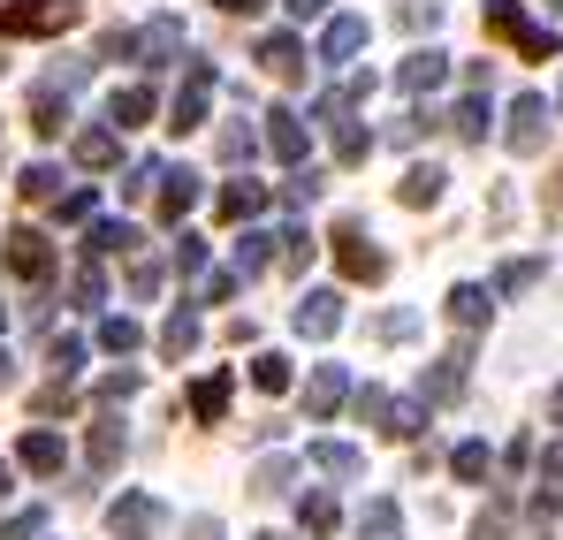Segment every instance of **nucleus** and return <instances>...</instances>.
<instances>
[{"instance_id": "nucleus-6", "label": "nucleus", "mask_w": 563, "mask_h": 540, "mask_svg": "<svg viewBox=\"0 0 563 540\" xmlns=\"http://www.w3.org/2000/svg\"><path fill=\"white\" fill-rule=\"evenodd\" d=\"M130 54H145V69H168L184 54V15H153L145 31H130Z\"/></svg>"}, {"instance_id": "nucleus-30", "label": "nucleus", "mask_w": 563, "mask_h": 540, "mask_svg": "<svg viewBox=\"0 0 563 540\" xmlns=\"http://www.w3.org/2000/svg\"><path fill=\"white\" fill-rule=\"evenodd\" d=\"M252 388H260V396H282V388H289V359H282V351H260V359H252Z\"/></svg>"}, {"instance_id": "nucleus-36", "label": "nucleus", "mask_w": 563, "mask_h": 540, "mask_svg": "<svg viewBox=\"0 0 563 540\" xmlns=\"http://www.w3.org/2000/svg\"><path fill=\"white\" fill-rule=\"evenodd\" d=\"M450 130H457L465 145H479V137H487V99H465V107L450 114Z\"/></svg>"}, {"instance_id": "nucleus-57", "label": "nucleus", "mask_w": 563, "mask_h": 540, "mask_svg": "<svg viewBox=\"0 0 563 540\" xmlns=\"http://www.w3.org/2000/svg\"><path fill=\"white\" fill-rule=\"evenodd\" d=\"M221 8H229V15H260L267 0H221Z\"/></svg>"}, {"instance_id": "nucleus-44", "label": "nucleus", "mask_w": 563, "mask_h": 540, "mask_svg": "<svg viewBox=\"0 0 563 540\" xmlns=\"http://www.w3.org/2000/svg\"><path fill=\"white\" fill-rule=\"evenodd\" d=\"M46 533V510H15L8 526H0V540H38Z\"/></svg>"}, {"instance_id": "nucleus-2", "label": "nucleus", "mask_w": 563, "mask_h": 540, "mask_svg": "<svg viewBox=\"0 0 563 540\" xmlns=\"http://www.w3.org/2000/svg\"><path fill=\"white\" fill-rule=\"evenodd\" d=\"M77 23V0H15L0 8V38H46V31H69Z\"/></svg>"}, {"instance_id": "nucleus-4", "label": "nucleus", "mask_w": 563, "mask_h": 540, "mask_svg": "<svg viewBox=\"0 0 563 540\" xmlns=\"http://www.w3.org/2000/svg\"><path fill=\"white\" fill-rule=\"evenodd\" d=\"M358 419H374L380 434H396V442H411V434L427 427V411H419V404H396L388 388H358Z\"/></svg>"}, {"instance_id": "nucleus-51", "label": "nucleus", "mask_w": 563, "mask_h": 540, "mask_svg": "<svg viewBox=\"0 0 563 540\" xmlns=\"http://www.w3.org/2000/svg\"><path fill=\"white\" fill-rule=\"evenodd\" d=\"M221 161H252V130H221Z\"/></svg>"}, {"instance_id": "nucleus-33", "label": "nucleus", "mask_w": 563, "mask_h": 540, "mask_svg": "<svg viewBox=\"0 0 563 540\" xmlns=\"http://www.w3.org/2000/svg\"><path fill=\"white\" fill-rule=\"evenodd\" d=\"M99 343H107V351H114V359H130V351H137V343H145V328H137V320H130V312H114V320H107V328H99Z\"/></svg>"}, {"instance_id": "nucleus-16", "label": "nucleus", "mask_w": 563, "mask_h": 540, "mask_svg": "<svg viewBox=\"0 0 563 540\" xmlns=\"http://www.w3.org/2000/svg\"><path fill=\"white\" fill-rule=\"evenodd\" d=\"M358 46H366V15H335V23L320 31V62H335V69H343Z\"/></svg>"}, {"instance_id": "nucleus-29", "label": "nucleus", "mask_w": 563, "mask_h": 540, "mask_svg": "<svg viewBox=\"0 0 563 540\" xmlns=\"http://www.w3.org/2000/svg\"><path fill=\"white\" fill-rule=\"evenodd\" d=\"M297 518H305V533H335V526H343V510H335V495H305V503H297Z\"/></svg>"}, {"instance_id": "nucleus-50", "label": "nucleus", "mask_w": 563, "mask_h": 540, "mask_svg": "<svg viewBox=\"0 0 563 540\" xmlns=\"http://www.w3.org/2000/svg\"><path fill=\"white\" fill-rule=\"evenodd\" d=\"M99 289H107V282H99V267H85L77 282H69V297H77V305H99Z\"/></svg>"}, {"instance_id": "nucleus-7", "label": "nucleus", "mask_w": 563, "mask_h": 540, "mask_svg": "<svg viewBox=\"0 0 563 540\" xmlns=\"http://www.w3.org/2000/svg\"><path fill=\"white\" fill-rule=\"evenodd\" d=\"M541 137H549V99L518 91L510 99V153H541Z\"/></svg>"}, {"instance_id": "nucleus-8", "label": "nucleus", "mask_w": 563, "mask_h": 540, "mask_svg": "<svg viewBox=\"0 0 563 540\" xmlns=\"http://www.w3.org/2000/svg\"><path fill=\"white\" fill-rule=\"evenodd\" d=\"M267 145H275L282 168H305V145H312V122L297 114V107H275L267 114Z\"/></svg>"}, {"instance_id": "nucleus-40", "label": "nucleus", "mask_w": 563, "mask_h": 540, "mask_svg": "<svg viewBox=\"0 0 563 540\" xmlns=\"http://www.w3.org/2000/svg\"><path fill=\"white\" fill-rule=\"evenodd\" d=\"M46 365H54V381H69V373L85 365V343H77V335H54V351H46Z\"/></svg>"}, {"instance_id": "nucleus-27", "label": "nucleus", "mask_w": 563, "mask_h": 540, "mask_svg": "<svg viewBox=\"0 0 563 540\" xmlns=\"http://www.w3.org/2000/svg\"><path fill=\"white\" fill-rule=\"evenodd\" d=\"M312 464L335 472V480H358V472H366V456L351 450V442H312Z\"/></svg>"}, {"instance_id": "nucleus-12", "label": "nucleus", "mask_w": 563, "mask_h": 540, "mask_svg": "<svg viewBox=\"0 0 563 540\" xmlns=\"http://www.w3.org/2000/svg\"><path fill=\"white\" fill-rule=\"evenodd\" d=\"M153 198H161V221L176 229L190 206H198V176H190V168H161V176H153Z\"/></svg>"}, {"instance_id": "nucleus-61", "label": "nucleus", "mask_w": 563, "mask_h": 540, "mask_svg": "<svg viewBox=\"0 0 563 540\" xmlns=\"http://www.w3.org/2000/svg\"><path fill=\"white\" fill-rule=\"evenodd\" d=\"M549 8H556V15H563V0H549Z\"/></svg>"}, {"instance_id": "nucleus-21", "label": "nucleus", "mask_w": 563, "mask_h": 540, "mask_svg": "<svg viewBox=\"0 0 563 540\" xmlns=\"http://www.w3.org/2000/svg\"><path fill=\"white\" fill-rule=\"evenodd\" d=\"M221 411H229V373H206V381L190 388V419H198V427H221Z\"/></svg>"}, {"instance_id": "nucleus-41", "label": "nucleus", "mask_w": 563, "mask_h": 540, "mask_svg": "<svg viewBox=\"0 0 563 540\" xmlns=\"http://www.w3.org/2000/svg\"><path fill=\"white\" fill-rule=\"evenodd\" d=\"M23 198H38V206H46V198H62V176H54L46 161H38V168H23Z\"/></svg>"}, {"instance_id": "nucleus-28", "label": "nucleus", "mask_w": 563, "mask_h": 540, "mask_svg": "<svg viewBox=\"0 0 563 540\" xmlns=\"http://www.w3.org/2000/svg\"><path fill=\"white\" fill-rule=\"evenodd\" d=\"M122 450H130L122 419H99V427H92V464H99V472H114V464H122Z\"/></svg>"}, {"instance_id": "nucleus-31", "label": "nucleus", "mask_w": 563, "mask_h": 540, "mask_svg": "<svg viewBox=\"0 0 563 540\" xmlns=\"http://www.w3.org/2000/svg\"><path fill=\"white\" fill-rule=\"evenodd\" d=\"M442 168H434V161H427V168H411V176H404V206H434V198H442Z\"/></svg>"}, {"instance_id": "nucleus-5", "label": "nucleus", "mask_w": 563, "mask_h": 540, "mask_svg": "<svg viewBox=\"0 0 563 540\" xmlns=\"http://www.w3.org/2000/svg\"><path fill=\"white\" fill-rule=\"evenodd\" d=\"M161 526H168V510H161L153 495H122V503L107 510V533L114 540H153Z\"/></svg>"}, {"instance_id": "nucleus-25", "label": "nucleus", "mask_w": 563, "mask_h": 540, "mask_svg": "<svg viewBox=\"0 0 563 540\" xmlns=\"http://www.w3.org/2000/svg\"><path fill=\"white\" fill-rule=\"evenodd\" d=\"M358 540H404V510H396L388 495H374L366 518H358Z\"/></svg>"}, {"instance_id": "nucleus-46", "label": "nucleus", "mask_w": 563, "mask_h": 540, "mask_svg": "<svg viewBox=\"0 0 563 540\" xmlns=\"http://www.w3.org/2000/svg\"><path fill=\"white\" fill-rule=\"evenodd\" d=\"M411 328H419V312H380V320H374V335H380V343H404Z\"/></svg>"}, {"instance_id": "nucleus-10", "label": "nucleus", "mask_w": 563, "mask_h": 540, "mask_svg": "<svg viewBox=\"0 0 563 540\" xmlns=\"http://www.w3.org/2000/svg\"><path fill=\"white\" fill-rule=\"evenodd\" d=\"M206 99H213V62H190L184 91H176V107H168V122H176V130H198V122H206Z\"/></svg>"}, {"instance_id": "nucleus-34", "label": "nucleus", "mask_w": 563, "mask_h": 540, "mask_svg": "<svg viewBox=\"0 0 563 540\" xmlns=\"http://www.w3.org/2000/svg\"><path fill=\"white\" fill-rule=\"evenodd\" d=\"M77 168H114V130H85L77 137Z\"/></svg>"}, {"instance_id": "nucleus-15", "label": "nucleus", "mask_w": 563, "mask_h": 540, "mask_svg": "<svg viewBox=\"0 0 563 540\" xmlns=\"http://www.w3.org/2000/svg\"><path fill=\"white\" fill-rule=\"evenodd\" d=\"M153 107H161L153 85H122L114 99H107V122H114V130H145V122H153Z\"/></svg>"}, {"instance_id": "nucleus-47", "label": "nucleus", "mask_w": 563, "mask_h": 540, "mask_svg": "<svg viewBox=\"0 0 563 540\" xmlns=\"http://www.w3.org/2000/svg\"><path fill=\"white\" fill-rule=\"evenodd\" d=\"M92 213H99V190H69V198H62V221H77V229H85Z\"/></svg>"}, {"instance_id": "nucleus-9", "label": "nucleus", "mask_w": 563, "mask_h": 540, "mask_svg": "<svg viewBox=\"0 0 563 540\" xmlns=\"http://www.w3.org/2000/svg\"><path fill=\"white\" fill-rule=\"evenodd\" d=\"M465 365H472V343H457L450 359H434V373L419 381V404H457L465 396Z\"/></svg>"}, {"instance_id": "nucleus-18", "label": "nucleus", "mask_w": 563, "mask_h": 540, "mask_svg": "<svg viewBox=\"0 0 563 540\" xmlns=\"http://www.w3.org/2000/svg\"><path fill=\"white\" fill-rule=\"evenodd\" d=\"M267 267H275V236H267V229H244V244H236L229 274H236V282H260Z\"/></svg>"}, {"instance_id": "nucleus-19", "label": "nucleus", "mask_w": 563, "mask_h": 540, "mask_svg": "<svg viewBox=\"0 0 563 540\" xmlns=\"http://www.w3.org/2000/svg\"><path fill=\"white\" fill-rule=\"evenodd\" d=\"M260 62H267L275 77H297V69H305V38H297V31H267V38H260Z\"/></svg>"}, {"instance_id": "nucleus-32", "label": "nucleus", "mask_w": 563, "mask_h": 540, "mask_svg": "<svg viewBox=\"0 0 563 540\" xmlns=\"http://www.w3.org/2000/svg\"><path fill=\"white\" fill-rule=\"evenodd\" d=\"M190 351H198V320H190V312H176V320L161 328V359H190Z\"/></svg>"}, {"instance_id": "nucleus-23", "label": "nucleus", "mask_w": 563, "mask_h": 540, "mask_svg": "<svg viewBox=\"0 0 563 540\" xmlns=\"http://www.w3.org/2000/svg\"><path fill=\"white\" fill-rule=\"evenodd\" d=\"M85 229H92V236H85V252H92V260H107V252H137V244H145L130 221H85Z\"/></svg>"}, {"instance_id": "nucleus-59", "label": "nucleus", "mask_w": 563, "mask_h": 540, "mask_svg": "<svg viewBox=\"0 0 563 540\" xmlns=\"http://www.w3.org/2000/svg\"><path fill=\"white\" fill-rule=\"evenodd\" d=\"M8 487H15V464H8V456H0V495H8Z\"/></svg>"}, {"instance_id": "nucleus-60", "label": "nucleus", "mask_w": 563, "mask_h": 540, "mask_svg": "<svg viewBox=\"0 0 563 540\" xmlns=\"http://www.w3.org/2000/svg\"><path fill=\"white\" fill-rule=\"evenodd\" d=\"M549 411H556V427H563V388H556V404H549Z\"/></svg>"}, {"instance_id": "nucleus-43", "label": "nucleus", "mask_w": 563, "mask_h": 540, "mask_svg": "<svg viewBox=\"0 0 563 540\" xmlns=\"http://www.w3.org/2000/svg\"><path fill=\"white\" fill-rule=\"evenodd\" d=\"M130 297H137V305L161 297V260H137V267H130Z\"/></svg>"}, {"instance_id": "nucleus-22", "label": "nucleus", "mask_w": 563, "mask_h": 540, "mask_svg": "<svg viewBox=\"0 0 563 540\" xmlns=\"http://www.w3.org/2000/svg\"><path fill=\"white\" fill-rule=\"evenodd\" d=\"M62 122H69V91L38 85L31 91V130H38V137H62Z\"/></svg>"}, {"instance_id": "nucleus-38", "label": "nucleus", "mask_w": 563, "mask_h": 540, "mask_svg": "<svg viewBox=\"0 0 563 540\" xmlns=\"http://www.w3.org/2000/svg\"><path fill=\"white\" fill-rule=\"evenodd\" d=\"M487 464H495V456H487V442H465V450L450 456V472H457L465 487H472V480H487Z\"/></svg>"}, {"instance_id": "nucleus-24", "label": "nucleus", "mask_w": 563, "mask_h": 540, "mask_svg": "<svg viewBox=\"0 0 563 540\" xmlns=\"http://www.w3.org/2000/svg\"><path fill=\"white\" fill-rule=\"evenodd\" d=\"M213 213H221V221H252V213H267V190H260V183H229V190L213 198Z\"/></svg>"}, {"instance_id": "nucleus-17", "label": "nucleus", "mask_w": 563, "mask_h": 540, "mask_svg": "<svg viewBox=\"0 0 563 540\" xmlns=\"http://www.w3.org/2000/svg\"><path fill=\"white\" fill-rule=\"evenodd\" d=\"M442 77H450V54H434V46H419V54H411V62L396 69V91H434Z\"/></svg>"}, {"instance_id": "nucleus-45", "label": "nucleus", "mask_w": 563, "mask_h": 540, "mask_svg": "<svg viewBox=\"0 0 563 540\" xmlns=\"http://www.w3.org/2000/svg\"><path fill=\"white\" fill-rule=\"evenodd\" d=\"M244 282L236 274H198V305H221V297H236Z\"/></svg>"}, {"instance_id": "nucleus-11", "label": "nucleus", "mask_w": 563, "mask_h": 540, "mask_svg": "<svg viewBox=\"0 0 563 540\" xmlns=\"http://www.w3.org/2000/svg\"><path fill=\"white\" fill-rule=\"evenodd\" d=\"M8 274H23V282H46V274H54V244H46L38 229H15V236H8Z\"/></svg>"}, {"instance_id": "nucleus-62", "label": "nucleus", "mask_w": 563, "mask_h": 540, "mask_svg": "<svg viewBox=\"0 0 563 540\" xmlns=\"http://www.w3.org/2000/svg\"><path fill=\"white\" fill-rule=\"evenodd\" d=\"M267 540H282V533H267Z\"/></svg>"}, {"instance_id": "nucleus-55", "label": "nucleus", "mask_w": 563, "mask_h": 540, "mask_svg": "<svg viewBox=\"0 0 563 540\" xmlns=\"http://www.w3.org/2000/svg\"><path fill=\"white\" fill-rule=\"evenodd\" d=\"M282 8H289L297 23H312V15H328V0H282Z\"/></svg>"}, {"instance_id": "nucleus-56", "label": "nucleus", "mask_w": 563, "mask_h": 540, "mask_svg": "<svg viewBox=\"0 0 563 540\" xmlns=\"http://www.w3.org/2000/svg\"><path fill=\"white\" fill-rule=\"evenodd\" d=\"M541 487H556V495H563V450H549V464H541Z\"/></svg>"}, {"instance_id": "nucleus-54", "label": "nucleus", "mask_w": 563, "mask_h": 540, "mask_svg": "<svg viewBox=\"0 0 563 540\" xmlns=\"http://www.w3.org/2000/svg\"><path fill=\"white\" fill-rule=\"evenodd\" d=\"M184 540H221V518H190Z\"/></svg>"}, {"instance_id": "nucleus-53", "label": "nucleus", "mask_w": 563, "mask_h": 540, "mask_svg": "<svg viewBox=\"0 0 563 540\" xmlns=\"http://www.w3.org/2000/svg\"><path fill=\"white\" fill-rule=\"evenodd\" d=\"M503 533H510V510H487V518L472 526V540H503Z\"/></svg>"}, {"instance_id": "nucleus-49", "label": "nucleus", "mask_w": 563, "mask_h": 540, "mask_svg": "<svg viewBox=\"0 0 563 540\" xmlns=\"http://www.w3.org/2000/svg\"><path fill=\"white\" fill-rule=\"evenodd\" d=\"M153 176H161V161H137L130 183H122V198H153Z\"/></svg>"}, {"instance_id": "nucleus-52", "label": "nucleus", "mask_w": 563, "mask_h": 540, "mask_svg": "<svg viewBox=\"0 0 563 540\" xmlns=\"http://www.w3.org/2000/svg\"><path fill=\"white\" fill-rule=\"evenodd\" d=\"M176 267H184V274H206V244H198V236H184V244H176Z\"/></svg>"}, {"instance_id": "nucleus-14", "label": "nucleus", "mask_w": 563, "mask_h": 540, "mask_svg": "<svg viewBox=\"0 0 563 540\" xmlns=\"http://www.w3.org/2000/svg\"><path fill=\"white\" fill-rule=\"evenodd\" d=\"M343 396H351V373H343V365H312V381H305V419H328Z\"/></svg>"}, {"instance_id": "nucleus-42", "label": "nucleus", "mask_w": 563, "mask_h": 540, "mask_svg": "<svg viewBox=\"0 0 563 540\" xmlns=\"http://www.w3.org/2000/svg\"><path fill=\"white\" fill-rule=\"evenodd\" d=\"M320 190H328V176H320V168H297V176H289V190H282V198H289V206H312V198H320Z\"/></svg>"}, {"instance_id": "nucleus-37", "label": "nucleus", "mask_w": 563, "mask_h": 540, "mask_svg": "<svg viewBox=\"0 0 563 540\" xmlns=\"http://www.w3.org/2000/svg\"><path fill=\"white\" fill-rule=\"evenodd\" d=\"M366 153H374V137H366L358 122H343V130H335V161H343V168H358Z\"/></svg>"}, {"instance_id": "nucleus-58", "label": "nucleus", "mask_w": 563, "mask_h": 540, "mask_svg": "<svg viewBox=\"0 0 563 540\" xmlns=\"http://www.w3.org/2000/svg\"><path fill=\"white\" fill-rule=\"evenodd\" d=\"M0 388H15V359L8 351H0Z\"/></svg>"}, {"instance_id": "nucleus-35", "label": "nucleus", "mask_w": 563, "mask_h": 540, "mask_svg": "<svg viewBox=\"0 0 563 540\" xmlns=\"http://www.w3.org/2000/svg\"><path fill=\"white\" fill-rule=\"evenodd\" d=\"M289 480H297V464H289V456H267V464L252 472V487H260V495H289Z\"/></svg>"}, {"instance_id": "nucleus-48", "label": "nucleus", "mask_w": 563, "mask_h": 540, "mask_svg": "<svg viewBox=\"0 0 563 540\" xmlns=\"http://www.w3.org/2000/svg\"><path fill=\"white\" fill-rule=\"evenodd\" d=\"M130 396H137V373H107L99 381V404H130Z\"/></svg>"}, {"instance_id": "nucleus-13", "label": "nucleus", "mask_w": 563, "mask_h": 540, "mask_svg": "<svg viewBox=\"0 0 563 540\" xmlns=\"http://www.w3.org/2000/svg\"><path fill=\"white\" fill-rule=\"evenodd\" d=\"M335 328H343V297H335V289H312V297L297 305V335H312V343H328Z\"/></svg>"}, {"instance_id": "nucleus-26", "label": "nucleus", "mask_w": 563, "mask_h": 540, "mask_svg": "<svg viewBox=\"0 0 563 540\" xmlns=\"http://www.w3.org/2000/svg\"><path fill=\"white\" fill-rule=\"evenodd\" d=\"M487 305H495V297H487L479 282H457V289H450V320H457V328H479V320H487Z\"/></svg>"}, {"instance_id": "nucleus-3", "label": "nucleus", "mask_w": 563, "mask_h": 540, "mask_svg": "<svg viewBox=\"0 0 563 540\" xmlns=\"http://www.w3.org/2000/svg\"><path fill=\"white\" fill-rule=\"evenodd\" d=\"M335 260H343L351 282H380V274H388V252H374L366 221H335Z\"/></svg>"}, {"instance_id": "nucleus-1", "label": "nucleus", "mask_w": 563, "mask_h": 540, "mask_svg": "<svg viewBox=\"0 0 563 540\" xmlns=\"http://www.w3.org/2000/svg\"><path fill=\"white\" fill-rule=\"evenodd\" d=\"M487 31L495 38H510L518 54H533V62H556V31L549 23H533L518 0H487Z\"/></svg>"}, {"instance_id": "nucleus-20", "label": "nucleus", "mask_w": 563, "mask_h": 540, "mask_svg": "<svg viewBox=\"0 0 563 540\" xmlns=\"http://www.w3.org/2000/svg\"><path fill=\"white\" fill-rule=\"evenodd\" d=\"M15 464H23V472H62V434L31 427V434L15 442Z\"/></svg>"}, {"instance_id": "nucleus-39", "label": "nucleus", "mask_w": 563, "mask_h": 540, "mask_svg": "<svg viewBox=\"0 0 563 540\" xmlns=\"http://www.w3.org/2000/svg\"><path fill=\"white\" fill-rule=\"evenodd\" d=\"M533 282H541V260H510V267L495 274V289H503V297H518V289H533Z\"/></svg>"}]
</instances>
